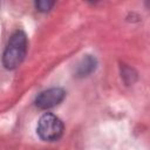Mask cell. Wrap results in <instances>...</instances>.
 <instances>
[{
	"instance_id": "cell-1",
	"label": "cell",
	"mask_w": 150,
	"mask_h": 150,
	"mask_svg": "<svg viewBox=\"0 0 150 150\" xmlns=\"http://www.w3.org/2000/svg\"><path fill=\"white\" fill-rule=\"evenodd\" d=\"M27 54V36L22 30L14 32L4 50L2 63L4 67L8 70L18 68Z\"/></svg>"
},
{
	"instance_id": "cell-2",
	"label": "cell",
	"mask_w": 150,
	"mask_h": 150,
	"mask_svg": "<svg viewBox=\"0 0 150 150\" xmlns=\"http://www.w3.org/2000/svg\"><path fill=\"white\" fill-rule=\"evenodd\" d=\"M36 132L39 137L43 141H57L63 134V123L56 115L52 112H46L39 118Z\"/></svg>"
},
{
	"instance_id": "cell-3",
	"label": "cell",
	"mask_w": 150,
	"mask_h": 150,
	"mask_svg": "<svg viewBox=\"0 0 150 150\" xmlns=\"http://www.w3.org/2000/svg\"><path fill=\"white\" fill-rule=\"evenodd\" d=\"M66 97V91L60 87H54L41 91L35 98V107L42 110H47L59 105Z\"/></svg>"
},
{
	"instance_id": "cell-4",
	"label": "cell",
	"mask_w": 150,
	"mask_h": 150,
	"mask_svg": "<svg viewBox=\"0 0 150 150\" xmlns=\"http://www.w3.org/2000/svg\"><path fill=\"white\" fill-rule=\"evenodd\" d=\"M97 67V60L93 55H86L81 59V61L76 64L75 76L76 77H86L89 76L93 71H95Z\"/></svg>"
},
{
	"instance_id": "cell-5",
	"label": "cell",
	"mask_w": 150,
	"mask_h": 150,
	"mask_svg": "<svg viewBox=\"0 0 150 150\" xmlns=\"http://www.w3.org/2000/svg\"><path fill=\"white\" fill-rule=\"evenodd\" d=\"M35 8L39 11V12H48L52 9V7L55 5L54 1H48V0H39V1H35Z\"/></svg>"
}]
</instances>
